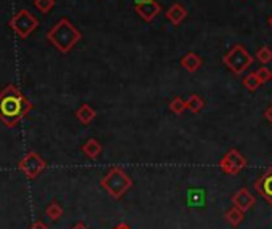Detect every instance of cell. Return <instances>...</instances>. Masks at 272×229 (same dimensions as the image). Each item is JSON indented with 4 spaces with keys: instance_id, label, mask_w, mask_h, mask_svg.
<instances>
[{
    "instance_id": "52a82bcc",
    "label": "cell",
    "mask_w": 272,
    "mask_h": 229,
    "mask_svg": "<svg viewBox=\"0 0 272 229\" xmlns=\"http://www.w3.org/2000/svg\"><path fill=\"white\" fill-rule=\"evenodd\" d=\"M45 167H46V162L37 152H28L19 162V170L31 179L39 176L45 170Z\"/></svg>"
},
{
    "instance_id": "5b68a950",
    "label": "cell",
    "mask_w": 272,
    "mask_h": 229,
    "mask_svg": "<svg viewBox=\"0 0 272 229\" xmlns=\"http://www.w3.org/2000/svg\"><path fill=\"white\" fill-rule=\"evenodd\" d=\"M8 26L13 29V32L19 39H28L29 35L39 28V19L35 18L29 10L22 8L18 13L11 16V19L8 21Z\"/></svg>"
},
{
    "instance_id": "8fae6325",
    "label": "cell",
    "mask_w": 272,
    "mask_h": 229,
    "mask_svg": "<svg viewBox=\"0 0 272 229\" xmlns=\"http://www.w3.org/2000/svg\"><path fill=\"white\" fill-rule=\"evenodd\" d=\"M165 18H167L173 26H180V24L187 18V10L184 5L181 4H173L168 10H167V13H165Z\"/></svg>"
},
{
    "instance_id": "44dd1931",
    "label": "cell",
    "mask_w": 272,
    "mask_h": 229,
    "mask_svg": "<svg viewBox=\"0 0 272 229\" xmlns=\"http://www.w3.org/2000/svg\"><path fill=\"white\" fill-rule=\"evenodd\" d=\"M34 5H35V8L40 11V13L46 15L55 7V0H35Z\"/></svg>"
},
{
    "instance_id": "ffe728a7",
    "label": "cell",
    "mask_w": 272,
    "mask_h": 229,
    "mask_svg": "<svg viewBox=\"0 0 272 229\" xmlns=\"http://www.w3.org/2000/svg\"><path fill=\"white\" fill-rule=\"evenodd\" d=\"M45 213H46V216H48L50 220L56 221V220H60L63 216V209H61V205L58 202H52L50 205L46 207Z\"/></svg>"
},
{
    "instance_id": "8992f818",
    "label": "cell",
    "mask_w": 272,
    "mask_h": 229,
    "mask_svg": "<svg viewBox=\"0 0 272 229\" xmlns=\"http://www.w3.org/2000/svg\"><path fill=\"white\" fill-rule=\"evenodd\" d=\"M246 167V159L240 154L239 149H231L224 154V157L219 161V168L226 175H237Z\"/></svg>"
},
{
    "instance_id": "4fadbf2b",
    "label": "cell",
    "mask_w": 272,
    "mask_h": 229,
    "mask_svg": "<svg viewBox=\"0 0 272 229\" xmlns=\"http://www.w3.org/2000/svg\"><path fill=\"white\" fill-rule=\"evenodd\" d=\"M82 152H84L88 159L94 161V159H98L100 155H101V152H103V146L100 144L98 140L90 138V140H87V143L84 144V146H82Z\"/></svg>"
},
{
    "instance_id": "83f0119b",
    "label": "cell",
    "mask_w": 272,
    "mask_h": 229,
    "mask_svg": "<svg viewBox=\"0 0 272 229\" xmlns=\"http://www.w3.org/2000/svg\"><path fill=\"white\" fill-rule=\"evenodd\" d=\"M270 205H272V202H270Z\"/></svg>"
},
{
    "instance_id": "3957f363",
    "label": "cell",
    "mask_w": 272,
    "mask_h": 229,
    "mask_svg": "<svg viewBox=\"0 0 272 229\" xmlns=\"http://www.w3.org/2000/svg\"><path fill=\"white\" fill-rule=\"evenodd\" d=\"M100 185L109 196H112L114 199H120L132 189L133 179L130 178L120 167H112L111 170L103 176Z\"/></svg>"
},
{
    "instance_id": "7a4b0ae2",
    "label": "cell",
    "mask_w": 272,
    "mask_h": 229,
    "mask_svg": "<svg viewBox=\"0 0 272 229\" xmlns=\"http://www.w3.org/2000/svg\"><path fill=\"white\" fill-rule=\"evenodd\" d=\"M46 39L58 52L69 53L80 42L82 32L67 18H61L46 32Z\"/></svg>"
},
{
    "instance_id": "603a6c76",
    "label": "cell",
    "mask_w": 272,
    "mask_h": 229,
    "mask_svg": "<svg viewBox=\"0 0 272 229\" xmlns=\"http://www.w3.org/2000/svg\"><path fill=\"white\" fill-rule=\"evenodd\" d=\"M29 229H50V227H48V226H45L42 221H35Z\"/></svg>"
},
{
    "instance_id": "7c38bea8",
    "label": "cell",
    "mask_w": 272,
    "mask_h": 229,
    "mask_svg": "<svg viewBox=\"0 0 272 229\" xmlns=\"http://www.w3.org/2000/svg\"><path fill=\"white\" fill-rule=\"evenodd\" d=\"M202 64H204V59L200 58L197 53H194V52H189V53H186V55L181 58V66H183L187 72H195V71H199L200 67H202Z\"/></svg>"
},
{
    "instance_id": "7402d4cb",
    "label": "cell",
    "mask_w": 272,
    "mask_h": 229,
    "mask_svg": "<svg viewBox=\"0 0 272 229\" xmlns=\"http://www.w3.org/2000/svg\"><path fill=\"white\" fill-rule=\"evenodd\" d=\"M255 72H256V76L259 77V80H261V83H266V82L272 80V71L267 66H261Z\"/></svg>"
},
{
    "instance_id": "e0dca14e",
    "label": "cell",
    "mask_w": 272,
    "mask_h": 229,
    "mask_svg": "<svg viewBox=\"0 0 272 229\" xmlns=\"http://www.w3.org/2000/svg\"><path fill=\"white\" fill-rule=\"evenodd\" d=\"M242 83H243V87L248 91H256L259 87L263 85L261 80H259V77L256 76V72H248V74L242 79Z\"/></svg>"
},
{
    "instance_id": "9c48e42d",
    "label": "cell",
    "mask_w": 272,
    "mask_h": 229,
    "mask_svg": "<svg viewBox=\"0 0 272 229\" xmlns=\"http://www.w3.org/2000/svg\"><path fill=\"white\" fill-rule=\"evenodd\" d=\"M255 189L261 194L269 203L272 202V167L267 172H264L255 181Z\"/></svg>"
},
{
    "instance_id": "277c9868",
    "label": "cell",
    "mask_w": 272,
    "mask_h": 229,
    "mask_svg": "<svg viewBox=\"0 0 272 229\" xmlns=\"http://www.w3.org/2000/svg\"><path fill=\"white\" fill-rule=\"evenodd\" d=\"M222 63L226 64V67L235 76H242L243 72L253 64V56L248 53V50L240 45L235 43L231 50L222 56Z\"/></svg>"
},
{
    "instance_id": "d6986e66",
    "label": "cell",
    "mask_w": 272,
    "mask_h": 229,
    "mask_svg": "<svg viewBox=\"0 0 272 229\" xmlns=\"http://www.w3.org/2000/svg\"><path fill=\"white\" fill-rule=\"evenodd\" d=\"M256 59L261 64H269L272 63V48L267 47V45H263V47H259L258 48V52H256Z\"/></svg>"
},
{
    "instance_id": "484cf974",
    "label": "cell",
    "mask_w": 272,
    "mask_h": 229,
    "mask_svg": "<svg viewBox=\"0 0 272 229\" xmlns=\"http://www.w3.org/2000/svg\"><path fill=\"white\" fill-rule=\"evenodd\" d=\"M115 229H132V227H130L128 224H125V223H122V224H119V226H117Z\"/></svg>"
},
{
    "instance_id": "ba28073f",
    "label": "cell",
    "mask_w": 272,
    "mask_h": 229,
    "mask_svg": "<svg viewBox=\"0 0 272 229\" xmlns=\"http://www.w3.org/2000/svg\"><path fill=\"white\" fill-rule=\"evenodd\" d=\"M135 11L143 21L151 22L159 16V13L162 11V5L156 2V0H146V2L135 4Z\"/></svg>"
},
{
    "instance_id": "30bf717a",
    "label": "cell",
    "mask_w": 272,
    "mask_h": 229,
    "mask_svg": "<svg viewBox=\"0 0 272 229\" xmlns=\"http://www.w3.org/2000/svg\"><path fill=\"white\" fill-rule=\"evenodd\" d=\"M232 203L235 207H239L240 210L246 212L255 205V196L248 189L242 188L232 196Z\"/></svg>"
},
{
    "instance_id": "cb8c5ba5",
    "label": "cell",
    "mask_w": 272,
    "mask_h": 229,
    "mask_svg": "<svg viewBox=\"0 0 272 229\" xmlns=\"http://www.w3.org/2000/svg\"><path fill=\"white\" fill-rule=\"evenodd\" d=\"M264 117H266V120L269 124H272V106H269L267 109L264 111Z\"/></svg>"
},
{
    "instance_id": "6da1fadb",
    "label": "cell",
    "mask_w": 272,
    "mask_h": 229,
    "mask_svg": "<svg viewBox=\"0 0 272 229\" xmlns=\"http://www.w3.org/2000/svg\"><path fill=\"white\" fill-rule=\"evenodd\" d=\"M31 109H32V103L13 83H8L0 91V120L7 127L18 125Z\"/></svg>"
},
{
    "instance_id": "2e32d148",
    "label": "cell",
    "mask_w": 272,
    "mask_h": 229,
    "mask_svg": "<svg viewBox=\"0 0 272 229\" xmlns=\"http://www.w3.org/2000/svg\"><path fill=\"white\" fill-rule=\"evenodd\" d=\"M186 106H187V111H191V112L197 114V112H200V111H202L204 107H205V101L200 98L199 95L192 93V95L186 100Z\"/></svg>"
},
{
    "instance_id": "4316f807",
    "label": "cell",
    "mask_w": 272,
    "mask_h": 229,
    "mask_svg": "<svg viewBox=\"0 0 272 229\" xmlns=\"http://www.w3.org/2000/svg\"><path fill=\"white\" fill-rule=\"evenodd\" d=\"M269 26L272 28V15H270V18H269Z\"/></svg>"
},
{
    "instance_id": "ac0fdd59",
    "label": "cell",
    "mask_w": 272,
    "mask_h": 229,
    "mask_svg": "<svg viewBox=\"0 0 272 229\" xmlns=\"http://www.w3.org/2000/svg\"><path fill=\"white\" fill-rule=\"evenodd\" d=\"M168 107H170V111H171L173 114H176V116H183V114H184V111L187 109V106H186V100H183L181 96H175V98L170 101Z\"/></svg>"
},
{
    "instance_id": "d4e9b609",
    "label": "cell",
    "mask_w": 272,
    "mask_h": 229,
    "mask_svg": "<svg viewBox=\"0 0 272 229\" xmlns=\"http://www.w3.org/2000/svg\"><path fill=\"white\" fill-rule=\"evenodd\" d=\"M72 229H88V227H87V226H85L84 223H77V224H76V226H74Z\"/></svg>"
},
{
    "instance_id": "5bb4252c",
    "label": "cell",
    "mask_w": 272,
    "mask_h": 229,
    "mask_svg": "<svg viewBox=\"0 0 272 229\" xmlns=\"http://www.w3.org/2000/svg\"><path fill=\"white\" fill-rule=\"evenodd\" d=\"M76 117L79 119V122H82L84 125H88V124L93 122L94 117H96V111H94L90 104L84 103V104H82L79 109L76 111Z\"/></svg>"
},
{
    "instance_id": "9a60e30c",
    "label": "cell",
    "mask_w": 272,
    "mask_h": 229,
    "mask_svg": "<svg viewBox=\"0 0 272 229\" xmlns=\"http://www.w3.org/2000/svg\"><path fill=\"white\" fill-rule=\"evenodd\" d=\"M224 218H226V221L232 226V227H237L242 221H243V218H245V212L243 210H240L239 207H232V209H229L226 213H224Z\"/></svg>"
}]
</instances>
